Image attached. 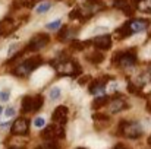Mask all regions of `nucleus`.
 Listing matches in <instances>:
<instances>
[{
  "mask_svg": "<svg viewBox=\"0 0 151 149\" xmlns=\"http://www.w3.org/2000/svg\"><path fill=\"white\" fill-rule=\"evenodd\" d=\"M4 115H6L7 118H12V117L15 115V107H7V108L4 110Z\"/></svg>",
  "mask_w": 151,
  "mask_h": 149,
  "instance_id": "28",
  "label": "nucleus"
},
{
  "mask_svg": "<svg viewBox=\"0 0 151 149\" xmlns=\"http://www.w3.org/2000/svg\"><path fill=\"white\" fill-rule=\"evenodd\" d=\"M150 19H129L128 22H125L119 29H116L114 32V37L120 41V40H125L131 35H135L138 32H142L145 31L148 26H150Z\"/></svg>",
  "mask_w": 151,
  "mask_h": 149,
  "instance_id": "1",
  "label": "nucleus"
},
{
  "mask_svg": "<svg viewBox=\"0 0 151 149\" xmlns=\"http://www.w3.org/2000/svg\"><path fill=\"white\" fill-rule=\"evenodd\" d=\"M10 132L16 136H24V135H28L29 132V120L25 118V117H18L12 127H10Z\"/></svg>",
  "mask_w": 151,
  "mask_h": 149,
  "instance_id": "10",
  "label": "nucleus"
},
{
  "mask_svg": "<svg viewBox=\"0 0 151 149\" xmlns=\"http://www.w3.org/2000/svg\"><path fill=\"white\" fill-rule=\"evenodd\" d=\"M60 26H62V21H60V19L53 21V22H49V24L46 25V28L50 29V31H54V29H57V28H60Z\"/></svg>",
  "mask_w": 151,
  "mask_h": 149,
  "instance_id": "24",
  "label": "nucleus"
},
{
  "mask_svg": "<svg viewBox=\"0 0 151 149\" xmlns=\"http://www.w3.org/2000/svg\"><path fill=\"white\" fill-rule=\"evenodd\" d=\"M128 102H126V98L122 95V94H114V97H111L110 102H109V111L111 114H116V113H120L123 110H128Z\"/></svg>",
  "mask_w": 151,
  "mask_h": 149,
  "instance_id": "9",
  "label": "nucleus"
},
{
  "mask_svg": "<svg viewBox=\"0 0 151 149\" xmlns=\"http://www.w3.org/2000/svg\"><path fill=\"white\" fill-rule=\"evenodd\" d=\"M60 146H59V143H57V140H49L43 148H40V149H59Z\"/></svg>",
  "mask_w": 151,
  "mask_h": 149,
  "instance_id": "25",
  "label": "nucleus"
},
{
  "mask_svg": "<svg viewBox=\"0 0 151 149\" xmlns=\"http://www.w3.org/2000/svg\"><path fill=\"white\" fill-rule=\"evenodd\" d=\"M110 99H111V97H107V95H101V97H97V98H94V101H93V104H91V108H93L94 111H99L100 108L106 107V105H109Z\"/></svg>",
  "mask_w": 151,
  "mask_h": 149,
  "instance_id": "18",
  "label": "nucleus"
},
{
  "mask_svg": "<svg viewBox=\"0 0 151 149\" xmlns=\"http://www.w3.org/2000/svg\"><path fill=\"white\" fill-rule=\"evenodd\" d=\"M50 43V35H47V34H43V32H40V34H35L31 40H29V43L25 46V53H32V51H38V50L44 48L47 44Z\"/></svg>",
  "mask_w": 151,
  "mask_h": 149,
  "instance_id": "8",
  "label": "nucleus"
},
{
  "mask_svg": "<svg viewBox=\"0 0 151 149\" xmlns=\"http://www.w3.org/2000/svg\"><path fill=\"white\" fill-rule=\"evenodd\" d=\"M90 81V76H85V78H82V79H79V83L81 85H84V83H87Z\"/></svg>",
  "mask_w": 151,
  "mask_h": 149,
  "instance_id": "30",
  "label": "nucleus"
},
{
  "mask_svg": "<svg viewBox=\"0 0 151 149\" xmlns=\"http://www.w3.org/2000/svg\"><path fill=\"white\" fill-rule=\"evenodd\" d=\"M44 104V98L43 95H25L22 98L21 102V111L22 113H35V111H40V108L43 107Z\"/></svg>",
  "mask_w": 151,
  "mask_h": 149,
  "instance_id": "6",
  "label": "nucleus"
},
{
  "mask_svg": "<svg viewBox=\"0 0 151 149\" xmlns=\"http://www.w3.org/2000/svg\"><path fill=\"white\" fill-rule=\"evenodd\" d=\"M117 132L120 136L128 139H138L144 133L142 126L138 121H131V120H122L117 126Z\"/></svg>",
  "mask_w": 151,
  "mask_h": 149,
  "instance_id": "5",
  "label": "nucleus"
},
{
  "mask_svg": "<svg viewBox=\"0 0 151 149\" xmlns=\"http://www.w3.org/2000/svg\"><path fill=\"white\" fill-rule=\"evenodd\" d=\"M111 61L122 67V69H126V67H134L138 61V54H137V48H128V50H122V51H117Z\"/></svg>",
  "mask_w": 151,
  "mask_h": 149,
  "instance_id": "4",
  "label": "nucleus"
},
{
  "mask_svg": "<svg viewBox=\"0 0 151 149\" xmlns=\"http://www.w3.org/2000/svg\"><path fill=\"white\" fill-rule=\"evenodd\" d=\"M3 113H4V111H3V107L0 105V114H3Z\"/></svg>",
  "mask_w": 151,
  "mask_h": 149,
  "instance_id": "35",
  "label": "nucleus"
},
{
  "mask_svg": "<svg viewBox=\"0 0 151 149\" xmlns=\"http://www.w3.org/2000/svg\"><path fill=\"white\" fill-rule=\"evenodd\" d=\"M76 149H87V148H76Z\"/></svg>",
  "mask_w": 151,
  "mask_h": 149,
  "instance_id": "37",
  "label": "nucleus"
},
{
  "mask_svg": "<svg viewBox=\"0 0 151 149\" xmlns=\"http://www.w3.org/2000/svg\"><path fill=\"white\" fill-rule=\"evenodd\" d=\"M85 58H87L91 64L97 66V64H101V63L104 61V54L101 53L100 50H96V51H91L90 54H87Z\"/></svg>",
  "mask_w": 151,
  "mask_h": 149,
  "instance_id": "17",
  "label": "nucleus"
},
{
  "mask_svg": "<svg viewBox=\"0 0 151 149\" xmlns=\"http://www.w3.org/2000/svg\"><path fill=\"white\" fill-rule=\"evenodd\" d=\"M76 32H78V29H72V28H69V26H63L60 31H59V35H57V38H59V41H69V40H72L75 35H76Z\"/></svg>",
  "mask_w": 151,
  "mask_h": 149,
  "instance_id": "16",
  "label": "nucleus"
},
{
  "mask_svg": "<svg viewBox=\"0 0 151 149\" xmlns=\"http://www.w3.org/2000/svg\"><path fill=\"white\" fill-rule=\"evenodd\" d=\"M145 73H147V75L150 76V79H151V63L148 64V67H147V72H145Z\"/></svg>",
  "mask_w": 151,
  "mask_h": 149,
  "instance_id": "32",
  "label": "nucleus"
},
{
  "mask_svg": "<svg viewBox=\"0 0 151 149\" xmlns=\"http://www.w3.org/2000/svg\"><path fill=\"white\" fill-rule=\"evenodd\" d=\"M60 97H62V91H60L59 86H53V88L49 89V98L51 101H57Z\"/></svg>",
  "mask_w": 151,
  "mask_h": 149,
  "instance_id": "21",
  "label": "nucleus"
},
{
  "mask_svg": "<svg viewBox=\"0 0 151 149\" xmlns=\"http://www.w3.org/2000/svg\"><path fill=\"white\" fill-rule=\"evenodd\" d=\"M147 110L151 113V94L148 95V98H147Z\"/></svg>",
  "mask_w": 151,
  "mask_h": 149,
  "instance_id": "29",
  "label": "nucleus"
},
{
  "mask_svg": "<svg viewBox=\"0 0 151 149\" xmlns=\"http://www.w3.org/2000/svg\"><path fill=\"white\" fill-rule=\"evenodd\" d=\"M41 64H43L41 56H32V57L24 60L22 63H18V64L15 66V69L12 70V73H13V76H16V78H25V76H28L31 72H34L35 69H38Z\"/></svg>",
  "mask_w": 151,
  "mask_h": 149,
  "instance_id": "3",
  "label": "nucleus"
},
{
  "mask_svg": "<svg viewBox=\"0 0 151 149\" xmlns=\"http://www.w3.org/2000/svg\"><path fill=\"white\" fill-rule=\"evenodd\" d=\"M15 31V21L12 16H6L0 21V37H7Z\"/></svg>",
  "mask_w": 151,
  "mask_h": 149,
  "instance_id": "14",
  "label": "nucleus"
},
{
  "mask_svg": "<svg viewBox=\"0 0 151 149\" xmlns=\"http://www.w3.org/2000/svg\"><path fill=\"white\" fill-rule=\"evenodd\" d=\"M109 81H111V78H110L109 75L101 76V78H97L96 81H93V82L90 83V88H88L90 94H93V95H99V94H101V92L106 89Z\"/></svg>",
  "mask_w": 151,
  "mask_h": 149,
  "instance_id": "12",
  "label": "nucleus"
},
{
  "mask_svg": "<svg viewBox=\"0 0 151 149\" xmlns=\"http://www.w3.org/2000/svg\"><path fill=\"white\" fill-rule=\"evenodd\" d=\"M10 95H12L10 88H3V89L0 91V101H1V102H7V101L10 99Z\"/></svg>",
  "mask_w": 151,
  "mask_h": 149,
  "instance_id": "23",
  "label": "nucleus"
},
{
  "mask_svg": "<svg viewBox=\"0 0 151 149\" xmlns=\"http://www.w3.org/2000/svg\"><path fill=\"white\" fill-rule=\"evenodd\" d=\"M7 149H24V148H18V146H12V148H7Z\"/></svg>",
  "mask_w": 151,
  "mask_h": 149,
  "instance_id": "34",
  "label": "nucleus"
},
{
  "mask_svg": "<svg viewBox=\"0 0 151 149\" xmlns=\"http://www.w3.org/2000/svg\"><path fill=\"white\" fill-rule=\"evenodd\" d=\"M50 9H51L50 1H43V3H40V4L35 7V12H37L38 15H43V13H47Z\"/></svg>",
  "mask_w": 151,
  "mask_h": 149,
  "instance_id": "20",
  "label": "nucleus"
},
{
  "mask_svg": "<svg viewBox=\"0 0 151 149\" xmlns=\"http://www.w3.org/2000/svg\"><path fill=\"white\" fill-rule=\"evenodd\" d=\"M128 91H129L131 94H137V95L139 94V88H137V85H135V83H131V82L128 83Z\"/></svg>",
  "mask_w": 151,
  "mask_h": 149,
  "instance_id": "27",
  "label": "nucleus"
},
{
  "mask_svg": "<svg viewBox=\"0 0 151 149\" xmlns=\"http://www.w3.org/2000/svg\"><path fill=\"white\" fill-rule=\"evenodd\" d=\"M141 1H144V0H131V3H132L134 6H138V4H139Z\"/></svg>",
  "mask_w": 151,
  "mask_h": 149,
  "instance_id": "31",
  "label": "nucleus"
},
{
  "mask_svg": "<svg viewBox=\"0 0 151 149\" xmlns=\"http://www.w3.org/2000/svg\"><path fill=\"white\" fill-rule=\"evenodd\" d=\"M137 9L141 10V12H144V13H151V0H144V1H141V3L137 6Z\"/></svg>",
  "mask_w": 151,
  "mask_h": 149,
  "instance_id": "22",
  "label": "nucleus"
},
{
  "mask_svg": "<svg viewBox=\"0 0 151 149\" xmlns=\"http://www.w3.org/2000/svg\"><path fill=\"white\" fill-rule=\"evenodd\" d=\"M44 124H46V118H44V117H37V118L34 120V126H35L37 129L43 127Z\"/></svg>",
  "mask_w": 151,
  "mask_h": 149,
  "instance_id": "26",
  "label": "nucleus"
},
{
  "mask_svg": "<svg viewBox=\"0 0 151 149\" xmlns=\"http://www.w3.org/2000/svg\"><path fill=\"white\" fill-rule=\"evenodd\" d=\"M113 7L122 10L126 16H132L134 12H135V9H134V6L129 0H113Z\"/></svg>",
  "mask_w": 151,
  "mask_h": 149,
  "instance_id": "15",
  "label": "nucleus"
},
{
  "mask_svg": "<svg viewBox=\"0 0 151 149\" xmlns=\"http://www.w3.org/2000/svg\"><path fill=\"white\" fill-rule=\"evenodd\" d=\"M150 38H151V34H150Z\"/></svg>",
  "mask_w": 151,
  "mask_h": 149,
  "instance_id": "38",
  "label": "nucleus"
},
{
  "mask_svg": "<svg viewBox=\"0 0 151 149\" xmlns=\"http://www.w3.org/2000/svg\"><path fill=\"white\" fill-rule=\"evenodd\" d=\"M65 127L63 124H56L53 123L50 126H47L43 132H41V138L44 140H59V139H65Z\"/></svg>",
  "mask_w": 151,
  "mask_h": 149,
  "instance_id": "7",
  "label": "nucleus"
},
{
  "mask_svg": "<svg viewBox=\"0 0 151 149\" xmlns=\"http://www.w3.org/2000/svg\"><path fill=\"white\" fill-rule=\"evenodd\" d=\"M68 115H69L68 107H66V105H59V107L53 111L51 120H53V123H56V124H65V123L68 121Z\"/></svg>",
  "mask_w": 151,
  "mask_h": 149,
  "instance_id": "13",
  "label": "nucleus"
},
{
  "mask_svg": "<svg viewBox=\"0 0 151 149\" xmlns=\"http://www.w3.org/2000/svg\"><path fill=\"white\" fill-rule=\"evenodd\" d=\"M91 46L96 50H100V51H106V50L111 48V35L109 34H103V35H97L94 38L90 40Z\"/></svg>",
  "mask_w": 151,
  "mask_h": 149,
  "instance_id": "11",
  "label": "nucleus"
},
{
  "mask_svg": "<svg viewBox=\"0 0 151 149\" xmlns=\"http://www.w3.org/2000/svg\"><path fill=\"white\" fill-rule=\"evenodd\" d=\"M113 149H128V148H125V146H122V145H116Z\"/></svg>",
  "mask_w": 151,
  "mask_h": 149,
  "instance_id": "33",
  "label": "nucleus"
},
{
  "mask_svg": "<svg viewBox=\"0 0 151 149\" xmlns=\"http://www.w3.org/2000/svg\"><path fill=\"white\" fill-rule=\"evenodd\" d=\"M148 145H150V146H151V136H150V138H148Z\"/></svg>",
  "mask_w": 151,
  "mask_h": 149,
  "instance_id": "36",
  "label": "nucleus"
},
{
  "mask_svg": "<svg viewBox=\"0 0 151 149\" xmlns=\"http://www.w3.org/2000/svg\"><path fill=\"white\" fill-rule=\"evenodd\" d=\"M93 120H94L96 123H104L106 126H107V124H110V115H109V114L99 113V111L93 114Z\"/></svg>",
  "mask_w": 151,
  "mask_h": 149,
  "instance_id": "19",
  "label": "nucleus"
},
{
  "mask_svg": "<svg viewBox=\"0 0 151 149\" xmlns=\"http://www.w3.org/2000/svg\"><path fill=\"white\" fill-rule=\"evenodd\" d=\"M50 64L56 69V72L60 76H72V78H78L79 75H82V67L78 63V60H72L68 58L65 61H57V60H51Z\"/></svg>",
  "mask_w": 151,
  "mask_h": 149,
  "instance_id": "2",
  "label": "nucleus"
}]
</instances>
